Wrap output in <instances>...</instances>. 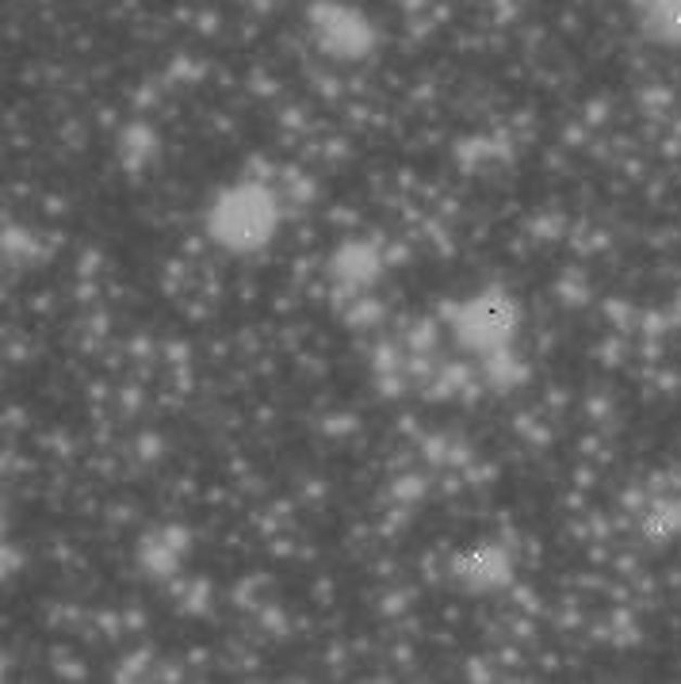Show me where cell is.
Masks as SVG:
<instances>
[{"instance_id": "cell-1", "label": "cell", "mask_w": 681, "mask_h": 684, "mask_svg": "<svg viewBox=\"0 0 681 684\" xmlns=\"http://www.w3.org/2000/svg\"><path fill=\"white\" fill-rule=\"evenodd\" d=\"M510 307L505 302H475L467 310V337H498V333L510 330Z\"/></svg>"}]
</instances>
